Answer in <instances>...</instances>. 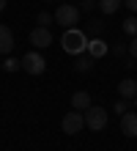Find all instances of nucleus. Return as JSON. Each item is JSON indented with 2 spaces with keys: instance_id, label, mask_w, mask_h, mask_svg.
<instances>
[{
  "instance_id": "nucleus-1",
  "label": "nucleus",
  "mask_w": 137,
  "mask_h": 151,
  "mask_svg": "<svg viewBox=\"0 0 137 151\" xmlns=\"http://www.w3.org/2000/svg\"><path fill=\"white\" fill-rule=\"evenodd\" d=\"M60 44H63V50H66V52H71V55H80L82 50H88L85 33L77 30V28H66V33H63V39H60Z\"/></svg>"
},
{
  "instance_id": "nucleus-2",
  "label": "nucleus",
  "mask_w": 137,
  "mask_h": 151,
  "mask_svg": "<svg viewBox=\"0 0 137 151\" xmlns=\"http://www.w3.org/2000/svg\"><path fill=\"white\" fill-rule=\"evenodd\" d=\"M55 22L60 25V28H74V25L80 22V8L71 6V3H63L55 8Z\"/></svg>"
},
{
  "instance_id": "nucleus-3",
  "label": "nucleus",
  "mask_w": 137,
  "mask_h": 151,
  "mask_svg": "<svg viewBox=\"0 0 137 151\" xmlns=\"http://www.w3.org/2000/svg\"><path fill=\"white\" fill-rule=\"evenodd\" d=\"M85 115V127L88 129H93V132H102L107 127V110L104 107H96V104H90V107L82 113Z\"/></svg>"
},
{
  "instance_id": "nucleus-4",
  "label": "nucleus",
  "mask_w": 137,
  "mask_h": 151,
  "mask_svg": "<svg viewBox=\"0 0 137 151\" xmlns=\"http://www.w3.org/2000/svg\"><path fill=\"white\" fill-rule=\"evenodd\" d=\"M19 63L27 74H44V69H47V60H44L41 52H25V58Z\"/></svg>"
},
{
  "instance_id": "nucleus-5",
  "label": "nucleus",
  "mask_w": 137,
  "mask_h": 151,
  "mask_svg": "<svg viewBox=\"0 0 137 151\" xmlns=\"http://www.w3.org/2000/svg\"><path fill=\"white\" fill-rule=\"evenodd\" d=\"M63 132H66V135H77V132H82L85 129V115L82 113H77V110H69L66 115H63Z\"/></svg>"
},
{
  "instance_id": "nucleus-6",
  "label": "nucleus",
  "mask_w": 137,
  "mask_h": 151,
  "mask_svg": "<svg viewBox=\"0 0 137 151\" xmlns=\"http://www.w3.org/2000/svg\"><path fill=\"white\" fill-rule=\"evenodd\" d=\"M30 44H33L36 50L49 47V44H52V30H49V28H44V25H36V28L30 30Z\"/></svg>"
},
{
  "instance_id": "nucleus-7",
  "label": "nucleus",
  "mask_w": 137,
  "mask_h": 151,
  "mask_svg": "<svg viewBox=\"0 0 137 151\" xmlns=\"http://www.w3.org/2000/svg\"><path fill=\"white\" fill-rule=\"evenodd\" d=\"M121 132L126 137H137V110L121 115Z\"/></svg>"
},
{
  "instance_id": "nucleus-8",
  "label": "nucleus",
  "mask_w": 137,
  "mask_h": 151,
  "mask_svg": "<svg viewBox=\"0 0 137 151\" xmlns=\"http://www.w3.org/2000/svg\"><path fill=\"white\" fill-rule=\"evenodd\" d=\"M11 50H14V33L6 25H0V55H11Z\"/></svg>"
},
{
  "instance_id": "nucleus-9",
  "label": "nucleus",
  "mask_w": 137,
  "mask_h": 151,
  "mask_svg": "<svg viewBox=\"0 0 137 151\" xmlns=\"http://www.w3.org/2000/svg\"><path fill=\"white\" fill-rule=\"evenodd\" d=\"M118 96L121 99H134L137 96V83L134 80H121L118 83Z\"/></svg>"
},
{
  "instance_id": "nucleus-10",
  "label": "nucleus",
  "mask_w": 137,
  "mask_h": 151,
  "mask_svg": "<svg viewBox=\"0 0 137 151\" xmlns=\"http://www.w3.org/2000/svg\"><path fill=\"white\" fill-rule=\"evenodd\" d=\"M90 104H93V102H90V96L85 91H77L74 96H71V107H74V110H88Z\"/></svg>"
},
{
  "instance_id": "nucleus-11",
  "label": "nucleus",
  "mask_w": 137,
  "mask_h": 151,
  "mask_svg": "<svg viewBox=\"0 0 137 151\" xmlns=\"http://www.w3.org/2000/svg\"><path fill=\"white\" fill-rule=\"evenodd\" d=\"M88 52H90V58H102L107 55V44L102 39H93V41H88Z\"/></svg>"
},
{
  "instance_id": "nucleus-12",
  "label": "nucleus",
  "mask_w": 137,
  "mask_h": 151,
  "mask_svg": "<svg viewBox=\"0 0 137 151\" xmlns=\"http://www.w3.org/2000/svg\"><path fill=\"white\" fill-rule=\"evenodd\" d=\"M121 8V0H99V11L102 14H115Z\"/></svg>"
},
{
  "instance_id": "nucleus-13",
  "label": "nucleus",
  "mask_w": 137,
  "mask_h": 151,
  "mask_svg": "<svg viewBox=\"0 0 137 151\" xmlns=\"http://www.w3.org/2000/svg\"><path fill=\"white\" fill-rule=\"evenodd\" d=\"M123 30L129 33V36H137V19H134V17H129V19L123 22Z\"/></svg>"
},
{
  "instance_id": "nucleus-14",
  "label": "nucleus",
  "mask_w": 137,
  "mask_h": 151,
  "mask_svg": "<svg viewBox=\"0 0 137 151\" xmlns=\"http://www.w3.org/2000/svg\"><path fill=\"white\" fill-rule=\"evenodd\" d=\"M19 66H22V63H19V60H14V58H6V63H3L6 72H16Z\"/></svg>"
},
{
  "instance_id": "nucleus-15",
  "label": "nucleus",
  "mask_w": 137,
  "mask_h": 151,
  "mask_svg": "<svg viewBox=\"0 0 137 151\" xmlns=\"http://www.w3.org/2000/svg\"><path fill=\"white\" fill-rule=\"evenodd\" d=\"M36 22H39V25H44V28H47V25H49V22H55V17H49L47 11H41L39 17H36Z\"/></svg>"
},
{
  "instance_id": "nucleus-16",
  "label": "nucleus",
  "mask_w": 137,
  "mask_h": 151,
  "mask_svg": "<svg viewBox=\"0 0 137 151\" xmlns=\"http://www.w3.org/2000/svg\"><path fill=\"white\" fill-rule=\"evenodd\" d=\"M93 6H99V0H82V8H80V11H90Z\"/></svg>"
},
{
  "instance_id": "nucleus-17",
  "label": "nucleus",
  "mask_w": 137,
  "mask_h": 151,
  "mask_svg": "<svg viewBox=\"0 0 137 151\" xmlns=\"http://www.w3.org/2000/svg\"><path fill=\"white\" fill-rule=\"evenodd\" d=\"M88 69H90V60H88V58H82L80 63H77V72H88Z\"/></svg>"
},
{
  "instance_id": "nucleus-18",
  "label": "nucleus",
  "mask_w": 137,
  "mask_h": 151,
  "mask_svg": "<svg viewBox=\"0 0 137 151\" xmlns=\"http://www.w3.org/2000/svg\"><path fill=\"white\" fill-rule=\"evenodd\" d=\"M129 55H132V58H137V36H134V39H132V44H129Z\"/></svg>"
},
{
  "instance_id": "nucleus-19",
  "label": "nucleus",
  "mask_w": 137,
  "mask_h": 151,
  "mask_svg": "<svg viewBox=\"0 0 137 151\" xmlns=\"http://www.w3.org/2000/svg\"><path fill=\"white\" fill-rule=\"evenodd\" d=\"M123 3H126V8H129V11L137 14V0H123Z\"/></svg>"
},
{
  "instance_id": "nucleus-20",
  "label": "nucleus",
  "mask_w": 137,
  "mask_h": 151,
  "mask_svg": "<svg viewBox=\"0 0 137 151\" xmlns=\"http://www.w3.org/2000/svg\"><path fill=\"white\" fill-rule=\"evenodd\" d=\"M115 113H126V102H123V99L115 104Z\"/></svg>"
},
{
  "instance_id": "nucleus-21",
  "label": "nucleus",
  "mask_w": 137,
  "mask_h": 151,
  "mask_svg": "<svg viewBox=\"0 0 137 151\" xmlns=\"http://www.w3.org/2000/svg\"><path fill=\"white\" fill-rule=\"evenodd\" d=\"M6 3H8V0H0V11H3V8H6Z\"/></svg>"
},
{
  "instance_id": "nucleus-22",
  "label": "nucleus",
  "mask_w": 137,
  "mask_h": 151,
  "mask_svg": "<svg viewBox=\"0 0 137 151\" xmlns=\"http://www.w3.org/2000/svg\"><path fill=\"white\" fill-rule=\"evenodd\" d=\"M134 110H137V96H134Z\"/></svg>"
},
{
  "instance_id": "nucleus-23",
  "label": "nucleus",
  "mask_w": 137,
  "mask_h": 151,
  "mask_svg": "<svg viewBox=\"0 0 137 151\" xmlns=\"http://www.w3.org/2000/svg\"><path fill=\"white\" fill-rule=\"evenodd\" d=\"M44 3H49V0H44Z\"/></svg>"
}]
</instances>
